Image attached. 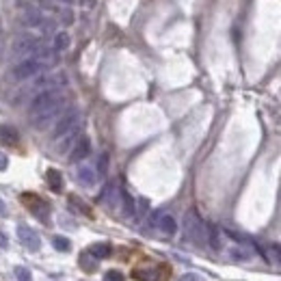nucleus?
Segmentation results:
<instances>
[{
  "instance_id": "obj_28",
  "label": "nucleus",
  "mask_w": 281,
  "mask_h": 281,
  "mask_svg": "<svg viewBox=\"0 0 281 281\" xmlns=\"http://www.w3.org/2000/svg\"><path fill=\"white\" fill-rule=\"evenodd\" d=\"M180 281H206L201 275H195V273H186V275H182L180 277Z\"/></svg>"
},
{
  "instance_id": "obj_26",
  "label": "nucleus",
  "mask_w": 281,
  "mask_h": 281,
  "mask_svg": "<svg viewBox=\"0 0 281 281\" xmlns=\"http://www.w3.org/2000/svg\"><path fill=\"white\" fill-rule=\"evenodd\" d=\"M104 281H125V277H123L121 270H108L104 275Z\"/></svg>"
},
{
  "instance_id": "obj_32",
  "label": "nucleus",
  "mask_w": 281,
  "mask_h": 281,
  "mask_svg": "<svg viewBox=\"0 0 281 281\" xmlns=\"http://www.w3.org/2000/svg\"><path fill=\"white\" fill-rule=\"evenodd\" d=\"M0 247H3V249L7 247V238H5V236H3V234H0Z\"/></svg>"
},
{
  "instance_id": "obj_15",
  "label": "nucleus",
  "mask_w": 281,
  "mask_h": 281,
  "mask_svg": "<svg viewBox=\"0 0 281 281\" xmlns=\"http://www.w3.org/2000/svg\"><path fill=\"white\" fill-rule=\"evenodd\" d=\"M46 182H48V186H50L52 193H61L63 186H65L61 171H57V169H48V171H46Z\"/></svg>"
},
{
  "instance_id": "obj_31",
  "label": "nucleus",
  "mask_w": 281,
  "mask_h": 281,
  "mask_svg": "<svg viewBox=\"0 0 281 281\" xmlns=\"http://www.w3.org/2000/svg\"><path fill=\"white\" fill-rule=\"evenodd\" d=\"M0 169H7V158L0 156Z\"/></svg>"
},
{
  "instance_id": "obj_10",
  "label": "nucleus",
  "mask_w": 281,
  "mask_h": 281,
  "mask_svg": "<svg viewBox=\"0 0 281 281\" xmlns=\"http://www.w3.org/2000/svg\"><path fill=\"white\" fill-rule=\"evenodd\" d=\"M151 227L169 238V236H175L177 223H175V219L171 214H156V216H151Z\"/></svg>"
},
{
  "instance_id": "obj_4",
  "label": "nucleus",
  "mask_w": 281,
  "mask_h": 281,
  "mask_svg": "<svg viewBox=\"0 0 281 281\" xmlns=\"http://www.w3.org/2000/svg\"><path fill=\"white\" fill-rule=\"evenodd\" d=\"M43 69H46V65H43L37 57H33V59H26V61L15 63V67L11 69L9 78H11L13 83H22V80H31L37 74H41Z\"/></svg>"
},
{
  "instance_id": "obj_24",
  "label": "nucleus",
  "mask_w": 281,
  "mask_h": 281,
  "mask_svg": "<svg viewBox=\"0 0 281 281\" xmlns=\"http://www.w3.org/2000/svg\"><path fill=\"white\" fill-rule=\"evenodd\" d=\"M15 277H17V281H33L31 270L24 266H15Z\"/></svg>"
},
{
  "instance_id": "obj_21",
  "label": "nucleus",
  "mask_w": 281,
  "mask_h": 281,
  "mask_svg": "<svg viewBox=\"0 0 281 281\" xmlns=\"http://www.w3.org/2000/svg\"><path fill=\"white\" fill-rule=\"evenodd\" d=\"M52 48L54 52H63V50H67L69 48V35L65 31H61L54 35V43H52Z\"/></svg>"
},
{
  "instance_id": "obj_17",
  "label": "nucleus",
  "mask_w": 281,
  "mask_h": 281,
  "mask_svg": "<svg viewBox=\"0 0 281 281\" xmlns=\"http://www.w3.org/2000/svg\"><path fill=\"white\" fill-rule=\"evenodd\" d=\"M78 264H80V268H83V270H87V273H95V270H97V260H95L89 251H83V253H80Z\"/></svg>"
},
{
  "instance_id": "obj_11",
  "label": "nucleus",
  "mask_w": 281,
  "mask_h": 281,
  "mask_svg": "<svg viewBox=\"0 0 281 281\" xmlns=\"http://www.w3.org/2000/svg\"><path fill=\"white\" fill-rule=\"evenodd\" d=\"M78 134H80V125L78 128H74V130H69L67 134H63V137H59V139H54V151L57 154H67L69 149H74V145L78 143Z\"/></svg>"
},
{
  "instance_id": "obj_5",
  "label": "nucleus",
  "mask_w": 281,
  "mask_h": 281,
  "mask_svg": "<svg viewBox=\"0 0 281 281\" xmlns=\"http://www.w3.org/2000/svg\"><path fill=\"white\" fill-rule=\"evenodd\" d=\"M20 199H22V203L29 208V212L35 216V219H39L46 225L50 223V203L48 201H43V199L35 193H24Z\"/></svg>"
},
{
  "instance_id": "obj_2",
  "label": "nucleus",
  "mask_w": 281,
  "mask_h": 281,
  "mask_svg": "<svg viewBox=\"0 0 281 281\" xmlns=\"http://www.w3.org/2000/svg\"><path fill=\"white\" fill-rule=\"evenodd\" d=\"M184 236L188 242L197 244V247H203L208 242V227L203 219L199 216V212L195 208H190V210L184 214Z\"/></svg>"
},
{
  "instance_id": "obj_6",
  "label": "nucleus",
  "mask_w": 281,
  "mask_h": 281,
  "mask_svg": "<svg viewBox=\"0 0 281 281\" xmlns=\"http://www.w3.org/2000/svg\"><path fill=\"white\" fill-rule=\"evenodd\" d=\"M78 125H80V111L78 108H67V111L61 115L57 125H54V139L63 137V134H67L69 130L78 128Z\"/></svg>"
},
{
  "instance_id": "obj_30",
  "label": "nucleus",
  "mask_w": 281,
  "mask_h": 281,
  "mask_svg": "<svg viewBox=\"0 0 281 281\" xmlns=\"http://www.w3.org/2000/svg\"><path fill=\"white\" fill-rule=\"evenodd\" d=\"M83 9H95L97 7V0H78Z\"/></svg>"
},
{
  "instance_id": "obj_3",
  "label": "nucleus",
  "mask_w": 281,
  "mask_h": 281,
  "mask_svg": "<svg viewBox=\"0 0 281 281\" xmlns=\"http://www.w3.org/2000/svg\"><path fill=\"white\" fill-rule=\"evenodd\" d=\"M41 48V41L31 37V35H20L11 41V59L13 61H26V59H33L35 54L39 52Z\"/></svg>"
},
{
  "instance_id": "obj_19",
  "label": "nucleus",
  "mask_w": 281,
  "mask_h": 281,
  "mask_svg": "<svg viewBox=\"0 0 281 281\" xmlns=\"http://www.w3.org/2000/svg\"><path fill=\"white\" fill-rule=\"evenodd\" d=\"M208 227V244L214 249V251H219L223 244H221V232H219V227L216 225H206Z\"/></svg>"
},
{
  "instance_id": "obj_14",
  "label": "nucleus",
  "mask_w": 281,
  "mask_h": 281,
  "mask_svg": "<svg viewBox=\"0 0 281 281\" xmlns=\"http://www.w3.org/2000/svg\"><path fill=\"white\" fill-rule=\"evenodd\" d=\"M0 141H3L5 145H17L20 143V132H17L13 125L3 123L0 125Z\"/></svg>"
},
{
  "instance_id": "obj_18",
  "label": "nucleus",
  "mask_w": 281,
  "mask_h": 281,
  "mask_svg": "<svg viewBox=\"0 0 281 281\" xmlns=\"http://www.w3.org/2000/svg\"><path fill=\"white\" fill-rule=\"evenodd\" d=\"M121 206H123V214L125 216H134V212H137V201L132 199V195L128 193V190L121 188Z\"/></svg>"
},
{
  "instance_id": "obj_9",
  "label": "nucleus",
  "mask_w": 281,
  "mask_h": 281,
  "mask_svg": "<svg viewBox=\"0 0 281 281\" xmlns=\"http://www.w3.org/2000/svg\"><path fill=\"white\" fill-rule=\"evenodd\" d=\"M17 238H20V242L33 253L41 249V238L33 227H29V225H17Z\"/></svg>"
},
{
  "instance_id": "obj_23",
  "label": "nucleus",
  "mask_w": 281,
  "mask_h": 281,
  "mask_svg": "<svg viewBox=\"0 0 281 281\" xmlns=\"http://www.w3.org/2000/svg\"><path fill=\"white\" fill-rule=\"evenodd\" d=\"M52 244H54V249H57V251H69L71 249V242L67 238H63V236H54Z\"/></svg>"
},
{
  "instance_id": "obj_22",
  "label": "nucleus",
  "mask_w": 281,
  "mask_h": 281,
  "mask_svg": "<svg viewBox=\"0 0 281 281\" xmlns=\"http://www.w3.org/2000/svg\"><path fill=\"white\" fill-rule=\"evenodd\" d=\"M69 206L71 208H76V210H80L83 214H87V216H91V208H89L83 199H78L76 195H69Z\"/></svg>"
},
{
  "instance_id": "obj_13",
  "label": "nucleus",
  "mask_w": 281,
  "mask_h": 281,
  "mask_svg": "<svg viewBox=\"0 0 281 281\" xmlns=\"http://www.w3.org/2000/svg\"><path fill=\"white\" fill-rule=\"evenodd\" d=\"M76 177H78V182L83 184V186L91 188V186H95V182H97V171H95L93 167H89V165H80V167L76 169Z\"/></svg>"
},
{
  "instance_id": "obj_34",
  "label": "nucleus",
  "mask_w": 281,
  "mask_h": 281,
  "mask_svg": "<svg viewBox=\"0 0 281 281\" xmlns=\"http://www.w3.org/2000/svg\"><path fill=\"white\" fill-rule=\"evenodd\" d=\"M63 3H71V0H63Z\"/></svg>"
},
{
  "instance_id": "obj_27",
  "label": "nucleus",
  "mask_w": 281,
  "mask_h": 281,
  "mask_svg": "<svg viewBox=\"0 0 281 281\" xmlns=\"http://www.w3.org/2000/svg\"><path fill=\"white\" fill-rule=\"evenodd\" d=\"M270 253H273L275 264L281 268V244H275V247H270Z\"/></svg>"
},
{
  "instance_id": "obj_25",
  "label": "nucleus",
  "mask_w": 281,
  "mask_h": 281,
  "mask_svg": "<svg viewBox=\"0 0 281 281\" xmlns=\"http://www.w3.org/2000/svg\"><path fill=\"white\" fill-rule=\"evenodd\" d=\"M108 171V154H99V160H97V175H106Z\"/></svg>"
},
{
  "instance_id": "obj_29",
  "label": "nucleus",
  "mask_w": 281,
  "mask_h": 281,
  "mask_svg": "<svg viewBox=\"0 0 281 281\" xmlns=\"http://www.w3.org/2000/svg\"><path fill=\"white\" fill-rule=\"evenodd\" d=\"M61 17H63V22H65V24H71V20H74V15H71L69 9H63V11H61Z\"/></svg>"
},
{
  "instance_id": "obj_33",
  "label": "nucleus",
  "mask_w": 281,
  "mask_h": 281,
  "mask_svg": "<svg viewBox=\"0 0 281 281\" xmlns=\"http://www.w3.org/2000/svg\"><path fill=\"white\" fill-rule=\"evenodd\" d=\"M5 212H7V206H5L3 199H0V214H5Z\"/></svg>"
},
{
  "instance_id": "obj_1",
  "label": "nucleus",
  "mask_w": 281,
  "mask_h": 281,
  "mask_svg": "<svg viewBox=\"0 0 281 281\" xmlns=\"http://www.w3.org/2000/svg\"><path fill=\"white\" fill-rule=\"evenodd\" d=\"M65 108V93L61 89H50V91L37 93L29 106V119L37 130H43L61 111Z\"/></svg>"
},
{
  "instance_id": "obj_16",
  "label": "nucleus",
  "mask_w": 281,
  "mask_h": 281,
  "mask_svg": "<svg viewBox=\"0 0 281 281\" xmlns=\"http://www.w3.org/2000/svg\"><path fill=\"white\" fill-rule=\"evenodd\" d=\"M91 256L99 262V260H106V258H111V253H113V247L108 242H95V244H91V247L87 249Z\"/></svg>"
},
{
  "instance_id": "obj_8",
  "label": "nucleus",
  "mask_w": 281,
  "mask_h": 281,
  "mask_svg": "<svg viewBox=\"0 0 281 281\" xmlns=\"http://www.w3.org/2000/svg\"><path fill=\"white\" fill-rule=\"evenodd\" d=\"M99 203H104L108 210H117L121 203V188L117 186V182H108L104 190L99 193Z\"/></svg>"
},
{
  "instance_id": "obj_7",
  "label": "nucleus",
  "mask_w": 281,
  "mask_h": 281,
  "mask_svg": "<svg viewBox=\"0 0 281 281\" xmlns=\"http://www.w3.org/2000/svg\"><path fill=\"white\" fill-rule=\"evenodd\" d=\"M171 275V270L167 264H158V266H147V268H134L132 277L137 281H162Z\"/></svg>"
},
{
  "instance_id": "obj_12",
  "label": "nucleus",
  "mask_w": 281,
  "mask_h": 281,
  "mask_svg": "<svg viewBox=\"0 0 281 281\" xmlns=\"http://www.w3.org/2000/svg\"><path fill=\"white\" fill-rule=\"evenodd\" d=\"M89 154H91V141H89V137H80L78 143L74 145V149H71V154H69V160L71 162H83Z\"/></svg>"
},
{
  "instance_id": "obj_20",
  "label": "nucleus",
  "mask_w": 281,
  "mask_h": 281,
  "mask_svg": "<svg viewBox=\"0 0 281 281\" xmlns=\"http://www.w3.org/2000/svg\"><path fill=\"white\" fill-rule=\"evenodd\" d=\"M41 22H43V17H41V13L37 11V9L29 7L24 11V24L26 26H41Z\"/></svg>"
}]
</instances>
